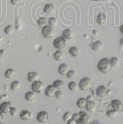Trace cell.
<instances>
[{"mask_svg": "<svg viewBox=\"0 0 123 124\" xmlns=\"http://www.w3.org/2000/svg\"><path fill=\"white\" fill-rule=\"evenodd\" d=\"M97 68L102 73H108L110 71V70L112 69L110 59H108L107 57H104L102 59H100L97 64Z\"/></svg>", "mask_w": 123, "mask_h": 124, "instance_id": "6da1fadb", "label": "cell"}, {"mask_svg": "<svg viewBox=\"0 0 123 124\" xmlns=\"http://www.w3.org/2000/svg\"><path fill=\"white\" fill-rule=\"evenodd\" d=\"M66 43H67V40L64 37L58 36L54 40L53 46H55V48H56V50H62L64 47L66 46Z\"/></svg>", "mask_w": 123, "mask_h": 124, "instance_id": "7a4b0ae2", "label": "cell"}, {"mask_svg": "<svg viewBox=\"0 0 123 124\" xmlns=\"http://www.w3.org/2000/svg\"><path fill=\"white\" fill-rule=\"evenodd\" d=\"M91 85H92V81L88 77L82 78L79 83V87L82 91H87L88 89H90Z\"/></svg>", "mask_w": 123, "mask_h": 124, "instance_id": "3957f363", "label": "cell"}, {"mask_svg": "<svg viewBox=\"0 0 123 124\" xmlns=\"http://www.w3.org/2000/svg\"><path fill=\"white\" fill-rule=\"evenodd\" d=\"M54 33H55V31H54V29H53V27L50 25H46L43 27V30H42V34H43V36L46 38V39H49V38H51L53 35H54Z\"/></svg>", "mask_w": 123, "mask_h": 124, "instance_id": "277c9868", "label": "cell"}, {"mask_svg": "<svg viewBox=\"0 0 123 124\" xmlns=\"http://www.w3.org/2000/svg\"><path fill=\"white\" fill-rule=\"evenodd\" d=\"M31 90L34 93H42L44 91V83L41 82V81H38V80L33 82L31 83Z\"/></svg>", "mask_w": 123, "mask_h": 124, "instance_id": "5b68a950", "label": "cell"}, {"mask_svg": "<svg viewBox=\"0 0 123 124\" xmlns=\"http://www.w3.org/2000/svg\"><path fill=\"white\" fill-rule=\"evenodd\" d=\"M80 115V119L77 121L78 124H89L90 123V117L88 116V114L84 111H82L79 113Z\"/></svg>", "mask_w": 123, "mask_h": 124, "instance_id": "8992f818", "label": "cell"}, {"mask_svg": "<svg viewBox=\"0 0 123 124\" xmlns=\"http://www.w3.org/2000/svg\"><path fill=\"white\" fill-rule=\"evenodd\" d=\"M111 106H112L113 109H114V110H116L117 112H120V111H122L123 105L119 100H118V99L113 100L112 102H111Z\"/></svg>", "mask_w": 123, "mask_h": 124, "instance_id": "52a82bcc", "label": "cell"}, {"mask_svg": "<svg viewBox=\"0 0 123 124\" xmlns=\"http://www.w3.org/2000/svg\"><path fill=\"white\" fill-rule=\"evenodd\" d=\"M11 104L10 102H4L0 105V111L2 113H9L11 109Z\"/></svg>", "mask_w": 123, "mask_h": 124, "instance_id": "ba28073f", "label": "cell"}, {"mask_svg": "<svg viewBox=\"0 0 123 124\" xmlns=\"http://www.w3.org/2000/svg\"><path fill=\"white\" fill-rule=\"evenodd\" d=\"M37 120L39 122H46L48 120V113L46 111H41L37 114Z\"/></svg>", "mask_w": 123, "mask_h": 124, "instance_id": "9c48e42d", "label": "cell"}, {"mask_svg": "<svg viewBox=\"0 0 123 124\" xmlns=\"http://www.w3.org/2000/svg\"><path fill=\"white\" fill-rule=\"evenodd\" d=\"M56 92V89L55 88L54 85H48L45 90V93L47 97H52L53 95H55Z\"/></svg>", "mask_w": 123, "mask_h": 124, "instance_id": "30bf717a", "label": "cell"}, {"mask_svg": "<svg viewBox=\"0 0 123 124\" xmlns=\"http://www.w3.org/2000/svg\"><path fill=\"white\" fill-rule=\"evenodd\" d=\"M69 70V66H68L66 63H63V64H61V65L58 67V73H59L61 76H66Z\"/></svg>", "mask_w": 123, "mask_h": 124, "instance_id": "8fae6325", "label": "cell"}, {"mask_svg": "<svg viewBox=\"0 0 123 124\" xmlns=\"http://www.w3.org/2000/svg\"><path fill=\"white\" fill-rule=\"evenodd\" d=\"M96 22L101 26L106 25L107 24V17H106V15L103 14V13H99L97 18H96Z\"/></svg>", "mask_w": 123, "mask_h": 124, "instance_id": "7c38bea8", "label": "cell"}, {"mask_svg": "<svg viewBox=\"0 0 123 124\" xmlns=\"http://www.w3.org/2000/svg\"><path fill=\"white\" fill-rule=\"evenodd\" d=\"M107 88L106 86H104V85H100V86H98L96 88V94H97V96L99 97H104L106 94H107Z\"/></svg>", "mask_w": 123, "mask_h": 124, "instance_id": "4fadbf2b", "label": "cell"}, {"mask_svg": "<svg viewBox=\"0 0 123 124\" xmlns=\"http://www.w3.org/2000/svg\"><path fill=\"white\" fill-rule=\"evenodd\" d=\"M20 117H21V119L22 120L27 121V120H29L31 118V113L29 110H22L21 114H20Z\"/></svg>", "mask_w": 123, "mask_h": 124, "instance_id": "5bb4252c", "label": "cell"}, {"mask_svg": "<svg viewBox=\"0 0 123 124\" xmlns=\"http://www.w3.org/2000/svg\"><path fill=\"white\" fill-rule=\"evenodd\" d=\"M103 48V43L101 41H97L93 42L92 45V49L93 51H100L101 49Z\"/></svg>", "mask_w": 123, "mask_h": 124, "instance_id": "9a60e30c", "label": "cell"}, {"mask_svg": "<svg viewBox=\"0 0 123 124\" xmlns=\"http://www.w3.org/2000/svg\"><path fill=\"white\" fill-rule=\"evenodd\" d=\"M38 73L37 72H33V71H31V72H29L28 73V77H27V79H28V81L30 82V83H33V82H35V81H37V79H38Z\"/></svg>", "mask_w": 123, "mask_h": 124, "instance_id": "2e32d148", "label": "cell"}, {"mask_svg": "<svg viewBox=\"0 0 123 124\" xmlns=\"http://www.w3.org/2000/svg\"><path fill=\"white\" fill-rule=\"evenodd\" d=\"M96 108V106H95V103L90 100V101H87V105H86V109H87L89 112H93Z\"/></svg>", "mask_w": 123, "mask_h": 124, "instance_id": "e0dca14e", "label": "cell"}, {"mask_svg": "<svg viewBox=\"0 0 123 124\" xmlns=\"http://www.w3.org/2000/svg\"><path fill=\"white\" fill-rule=\"evenodd\" d=\"M62 36L64 37L66 40H70L72 38V31L70 29H65V30L63 31Z\"/></svg>", "mask_w": 123, "mask_h": 124, "instance_id": "ac0fdd59", "label": "cell"}, {"mask_svg": "<svg viewBox=\"0 0 123 124\" xmlns=\"http://www.w3.org/2000/svg\"><path fill=\"white\" fill-rule=\"evenodd\" d=\"M69 55L72 56V57H78L79 56V54H80V50H79V48L76 46H71L69 49Z\"/></svg>", "mask_w": 123, "mask_h": 124, "instance_id": "d6986e66", "label": "cell"}, {"mask_svg": "<svg viewBox=\"0 0 123 124\" xmlns=\"http://www.w3.org/2000/svg\"><path fill=\"white\" fill-rule=\"evenodd\" d=\"M86 105H87V99H85V98L78 99L77 107L79 108H86Z\"/></svg>", "mask_w": 123, "mask_h": 124, "instance_id": "ffe728a7", "label": "cell"}, {"mask_svg": "<svg viewBox=\"0 0 123 124\" xmlns=\"http://www.w3.org/2000/svg\"><path fill=\"white\" fill-rule=\"evenodd\" d=\"M25 99L29 102H32L35 99V94L34 92H27L25 93Z\"/></svg>", "mask_w": 123, "mask_h": 124, "instance_id": "44dd1931", "label": "cell"}, {"mask_svg": "<svg viewBox=\"0 0 123 124\" xmlns=\"http://www.w3.org/2000/svg\"><path fill=\"white\" fill-rule=\"evenodd\" d=\"M63 57H64V55H63V52H62L61 50H56V51L54 53V58H55L56 60H57V61L62 60Z\"/></svg>", "mask_w": 123, "mask_h": 124, "instance_id": "7402d4cb", "label": "cell"}, {"mask_svg": "<svg viewBox=\"0 0 123 124\" xmlns=\"http://www.w3.org/2000/svg\"><path fill=\"white\" fill-rule=\"evenodd\" d=\"M53 85L55 86V88H56V90H60V89H62V88L64 87V83H63V81H61V80H56L54 82V83H53Z\"/></svg>", "mask_w": 123, "mask_h": 124, "instance_id": "603a6c76", "label": "cell"}, {"mask_svg": "<svg viewBox=\"0 0 123 124\" xmlns=\"http://www.w3.org/2000/svg\"><path fill=\"white\" fill-rule=\"evenodd\" d=\"M14 74H15V70H13V69H8V70H7L5 72V77L7 79H10L14 76Z\"/></svg>", "mask_w": 123, "mask_h": 124, "instance_id": "cb8c5ba5", "label": "cell"}, {"mask_svg": "<svg viewBox=\"0 0 123 124\" xmlns=\"http://www.w3.org/2000/svg\"><path fill=\"white\" fill-rule=\"evenodd\" d=\"M53 9H54V6L52 5V4H46L44 7V11H45V13H46V14L51 13L52 11H53Z\"/></svg>", "mask_w": 123, "mask_h": 124, "instance_id": "d4e9b609", "label": "cell"}, {"mask_svg": "<svg viewBox=\"0 0 123 124\" xmlns=\"http://www.w3.org/2000/svg\"><path fill=\"white\" fill-rule=\"evenodd\" d=\"M10 87H11V90L17 91V90H19L20 87H21V83H20L19 81H14L13 83H11Z\"/></svg>", "mask_w": 123, "mask_h": 124, "instance_id": "484cf974", "label": "cell"}, {"mask_svg": "<svg viewBox=\"0 0 123 124\" xmlns=\"http://www.w3.org/2000/svg\"><path fill=\"white\" fill-rule=\"evenodd\" d=\"M110 63H111L112 68H116L118 65V63H119V59L116 57H111V58H110Z\"/></svg>", "mask_w": 123, "mask_h": 124, "instance_id": "4316f807", "label": "cell"}, {"mask_svg": "<svg viewBox=\"0 0 123 124\" xmlns=\"http://www.w3.org/2000/svg\"><path fill=\"white\" fill-rule=\"evenodd\" d=\"M47 22H48V20L46 18H40L37 21V24L39 26H41V27H44V26H46V24Z\"/></svg>", "mask_w": 123, "mask_h": 124, "instance_id": "83f0119b", "label": "cell"}, {"mask_svg": "<svg viewBox=\"0 0 123 124\" xmlns=\"http://www.w3.org/2000/svg\"><path fill=\"white\" fill-rule=\"evenodd\" d=\"M69 89L70 91H77L78 90L77 83H75V82H70V83H69Z\"/></svg>", "mask_w": 123, "mask_h": 124, "instance_id": "f1b7e54d", "label": "cell"}, {"mask_svg": "<svg viewBox=\"0 0 123 124\" xmlns=\"http://www.w3.org/2000/svg\"><path fill=\"white\" fill-rule=\"evenodd\" d=\"M70 119H72V115L70 112H66V113L63 115V119H64V121L68 122Z\"/></svg>", "mask_w": 123, "mask_h": 124, "instance_id": "f546056e", "label": "cell"}, {"mask_svg": "<svg viewBox=\"0 0 123 124\" xmlns=\"http://www.w3.org/2000/svg\"><path fill=\"white\" fill-rule=\"evenodd\" d=\"M5 33L6 34H8V35H10L11 33L13 32V27L11 25H8V26H7L5 28Z\"/></svg>", "mask_w": 123, "mask_h": 124, "instance_id": "4dcf8cb0", "label": "cell"}, {"mask_svg": "<svg viewBox=\"0 0 123 124\" xmlns=\"http://www.w3.org/2000/svg\"><path fill=\"white\" fill-rule=\"evenodd\" d=\"M117 113L118 112L116 110L112 109V110H108V112H107V115H108V117H109V118H114V117L117 116Z\"/></svg>", "mask_w": 123, "mask_h": 124, "instance_id": "1f68e13d", "label": "cell"}, {"mask_svg": "<svg viewBox=\"0 0 123 124\" xmlns=\"http://www.w3.org/2000/svg\"><path fill=\"white\" fill-rule=\"evenodd\" d=\"M75 70H69V71H68V73H67V78H69V79H72V78L75 76Z\"/></svg>", "mask_w": 123, "mask_h": 124, "instance_id": "d6a6232c", "label": "cell"}, {"mask_svg": "<svg viewBox=\"0 0 123 124\" xmlns=\"http://www.w3.org/2000/svg\"><path fill=\"white\" fill-rule=\"evenodd\" d=\"M63 95H64V93L62 92L61 90H56V93H55V96H56V98H62L63 97Z\"/></svg>", "mask_w": 123, "mask_h": 124, "instance_id": "836d02e7", "label": "cell"}, {"mask_svg": "<svg viewBox=\"0 0 123 124\" xmlns=\"http://www.w3.org/2000/svg\"><path fill=\"white\" fill-rule=\"evenodd\" d=\"M48 24L50 26H55L56 24V20L55 19V18H50L49 20H48Z\"/></svg>", "mask_w": 123, "mask_h": 124, "instance_id": "e575fe53", "label": "cell"}, {"mask_svg": "<svg viewBox=\"0 0 123 124\" xmlns=\"http://www.w3.org/2000/svg\"><path fill=\"white\" fill-rule=\"evenodd\" d=\"M4 54H5V51L3 50V49H1L0 50V62L3 60V58H4Z\"/></svg>", "mask_w": 123, "mask_h": 124, "instance_id": "d590c367", "label": "cell"}, {"mask_svg": "<svg viewBox=\"0 0 123 124\" xmlns=\"http://www.w3.org/2000/svg\"><path fill=\"white\" fill-rule=\"evenodd\" d=\"M72 119H74L76 121H78V120H79V119H80V115H79L78 113L73 114V115H72Z\"/></svg>", "mask_w": 123, "mask_h": 124, "instance_id": "8d00e7d4", "label": "cell"}, {"mask_svg": "<svg viewBox=\"0 0 123 124\" xmlns=\"http://www.w3.org/2000/svg\"><path fill=\"white\" fill-rule=\"evenodd\" d=\"M16 112H17V108H11L10 112H9V113H10L12 116H14V115L16 114Z\"/></svg>", "mask_w": 123, "mask_h": 124, "instance_id": "74e56055", "label": "cell"}, {"mask_svg": "<svg viewBox=\"0 0 123 124\" xmlns=\"http://www.w3.org/2000/svg\"><path fill=\"white\" fill-rule=\"evenodd\" d=\"M76 123H77V121H76L74 119H70L67 122V124H76Z\"/></svg>", "mask_w": 123, "mask_h": 124, "instance_id": "f35d334b", "label": "cell"}, {"mask_svg": "<svg viewBox=\"0 0 123 124\" xmlns=\"http://www.w3.org/2000/svg\"><path fill=\"white\" fill-rule=\"evenodd\" d=\"M20 1H21V0H10L11 4H12L13 6H16L17 4H19V3H20Z\"/></svg>", "mask_w": 123, "mask_h": 124, "instance_id": "ab89813d", "label": "cell"}, {"mask_svg": "<svg viewBox=\"0 0 123 124\" xmlns=\"http://www.w3.org/2000/svg\"><path fill=\"white\" fill-rule=\"evenodd\" d=\"M3 119H4V116H3V113H2L1 111H0V124L2 123Z\"/></svg>", "mask_w": 123, "mask_h": 124, "instance_id": "60d3db41", "label": "cell"}, {"mask_svg": "<svg viewBox=\"0 0 123 124\" xmlns=\"http://www.w3.org/2000/svg\"><path fill=\"white\" fill-rule=\"evenodd\" d=\"M119 31H120V32H121V33L123 34V24L120 26V27H119Z\"/></svg>", "mask_w": 123, "mask_h": 124, "instance_id": "b9f144b4", "label": "cell"}, {"mask_svg": "<svg viewBox=\"0 0 123 124\" xmlns=\"http://www.w3.org/2000/svg\"><path fill=\"white\" fill-rule=\"evenodd\" d=\"M93 1H95V2H100V1H102V0H93Z\"/></svg>", "mask_w": 123, "mask_h": 124, "instance_id": "7bdbcfd3", "label": "cell"}]
</instances>
